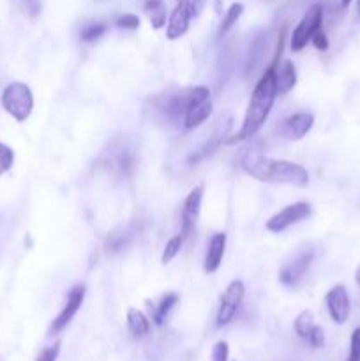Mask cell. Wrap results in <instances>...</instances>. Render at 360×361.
<instances>
[{
    "label": "cell",
    "instance_id": "6da1fadb",
    "mask_svg": "<svg viewBox=\"0 0 360 361\" xmlns=\"http://www.w3.org/2000/svg\"><path fill=\"white\" fill-rule=\"evenodd\" d=\"M277 99V83H276V67H267L260 78L258 85L254 87L253 95H251L249 106H247L246 117H244L242 127L239 129L235 136L228 138L224 143L237 145L240 141H246L258 134L260 129L265 125L269 118L272 106Z\"/></svg>",
    "mask_w": 360,
    "mask_h": 361
},
{
    "label": "cell",
    "instance_id": "7a4b0ae2",
    "mask_svg": "<svg viewBox=\"0 0 360 361\" xmlns=\"http://www.w3.org/2000/svg\"><path fill=\"white\" fill-rule=\"evenodd\" d=\"M239 164L249 177L267 184H285L293 187H306L309 184V173L304 166L265 157L260 152H246Z\"/></svg>",
    "mask_w": 360,
    "mask_h": 361
},
{
    "label": "cell",
    "instance_id": "3957f363",
    "mask_svg": "<svg viewBox=\"0 0 360 361\" xmlns=\"http://www.w3.org/2000/svg\"><path fill=\"white\" fill-rule=\"evenodd\" d=\"M0 104L6 113L11 115L16 122H25L29 120L34 109V94L25 83L13 81L2 92Z\"/></svg>",
    "mask_w": 360,
    "mask_h": 361
},
{
    "label": "cell",
    "instance_id": "277c9868",
    "mask_svg": "<svg viewBox=\"0 0 360 361\" xmlns=\"http://www.w3.org/2000/svg\"><path fill=\"white\" fill-rule=\"evenodd\" d=\"M323 16H325V11H323L322 4H315L307 9L304 18L300 19L299 25L295 26L292 39H290L292 51L295 53L302 51V49L307 46V42H311L313 35L323 29Z\"/></svg>",
    "mask_w": 360,
    "mask_h": 361
},
{
    "label": "cell",
    "instance_id": "5b68a950",
    "mask_svg": "<svg viewBox=\"0 0 360 361\" xmlns=\"http://www.w3.org/2000/svg\"><path fill=\"white\" fill-rule=\"evenodd\" d=\"M244 294H246V286H244L242 280H233V282L228 284L224 293L221 294L219 310H217L216 317L217 328L228 326L231 321L235 319L237 310H239L240 303L244 300Z\"/></svg>",
    "mask_w": 360,
    "mask_h": 361
},
{
    "label": "cell",
    "instance_id": "8992f818",
    "mask_svg": "<svg viewBox=\"0 0 360 361\" xmlns=\"http://www.w3.org/2000/svg\"><path fill=\"white\" fill-rule=\"evenodd\" d=\"M311 214H313L311 204L299 201V203L288 204V207H285L281 211H277L276 215H272V217L267 220L265 227L270 231V233H283V231H286L288 227L299 224V222L304 220V218L311 217Z\"/></svg>",
    "mask_w": 360,
    "mask_h": 361
},
{
    "label": "cell",
    "instance_id": "52a82bcc",
    "mask_svg": "<svg viewBox=\"0 0 360 361\" xmlns=\"http://www.w3.org/2000/svg\"><path fill=\"white\" fill-rule=\"evenodd\" d=\"M85 293H87V287L84 284H78V286L71 287L68 293V301H65L64 309L61 310L57 317L52 323V328H49V335H55V333H61L64 328H68V324L71 323L72 317L78 314V310L81 309L85 300Z\"/></svg>",
    "mask_w": 360,
    "mask_h": 361
},
{
    "label": "cell",
    "instance_id": "ba28073f",
    "mask_svg": "<svg viewBox=\"0 0 360 361\" xmlns=\"http://www.w3.org/2000/svg\"><path fill=\"white\" fill-rule=\"evenodd\" d=\"M327 310H329L330 319L336 324H345L348 321L350 314H352V301H350V294L345 286L338 284L327 293L325 296Z\"/></svg>",
    "mask_w": 360,
    "mask_h": 361
},
{
    "label": "cell",
    "instance_id": "9c48e42d",
    "mask_svg": "<svg viewBox=\"0 0 360 361\" xmlns=\"http://www.w3.org/2000/svg\"><path fill=\"white\" fill-rule=\"evenodd\" d=\"M203 185H198L193 191L187 194L186 201H184L182 207V230L180 234L184 236V240L191 238L194 227H196V222L200 218L201 211V201H203Z\"/></svg>",
    "mask_w": 360,
    "mask_h": 361
},
{
    "label": "cell",
    "instance_id": "30bf717a",
    "mask_svg": "<svg viewBox=\"0 0 360 361\" xmlns=\"http://www.w3.org/2000/svg\"><path fill=\"white\" fill-rule=\"evenodd\" d=\"M313 257H315V252H313L311 248L297 254L290 263H286L285 266L281 268L279 271L281 282L285 284V286H295V284H299L300 280L304 279L306 271L309 270V266H311Z\"/></svg>",
    "mask_w": 360,
    "mask_h": 361
},
{
    "label": "cell",
    "instance_id": "8fae6325",
    "mask_svg": "<svg viewBox=\"0 0 360 361\" xmlns=\"http://www.w3.org/2000/svg\"><path fill=\"white\" fill-rule=\"evenodd\" d=\"M231 122H233V120H231V117H226L224 120L219 122V125L216 127V131L212 132V136H210L209 140L205 141L203 147H200L196 152H194L193 155H191L189 164H198V162H201L203 159L210 157V155H212L214 152H216L217 148H219L221 145L226 141L224 138H226L228 131H230Z\"/></svg>",
    "mask_w": 360,
    "mask_h": 361
},
{
    "label": "cell",
    "instance_id": "7c38bea8",
    "mask_svg": "<svg viewBox=\"0 0 360 361\" xmlns=\"http://www.w3.org/2000/svg\"><path fill=\"white\" fill-rule=\"evenodd\" d=\"M189 8H187V2H177L173 11L170 13V18H168L166 25V39L170 41H177V39L182 38L187 31H189Z\"/></svg>",
    "mask_w": 360,
    "mask_h": 361
},
{
    "label": "cell",
    "instance_id": "4fadbf2b",
    "mask_svg": "<svg viewBox=\"0 0 360 361\" xmlns=\"http://www.w3.org/2000/svg\"><path fill=\"white\" fill-rule=\"evenodd\" d=\"M224 250H226V233H216L207 245V254H205L203 261L205 273H216L219 270Z\"/></svg>",
    "mask_w": 360,
    "mask_h": 361
},
{
    "label": "cell",
    "instance_id": "5bb4252c",
    "mask_svg": "<svg viewBox=\"0 0 360 361\" xmlns=\"http://www.w3.org/2000/svg\"><path fill=\"white\" fill-rule=\"evenodd\" d=\"M315 125V117L307 111H300V113L292 115L285 120V134L288 140L300 141L304 136L309 134V131Z\"/></svg>",
    "mask_w": 360,
    "mask_h": 361
},
{
    "label": "cell",
    "instance_id": "9a60e30c",
    "mask_svg": "<svg viewBox=\"0 0 360 361\" xmlns=\"http://www.w3.org/2000/svg\"><path fill=\"white\" fill-rule=\"evenodd\" d=\"M212 102L209 101H203V102H198V104H191L189 108L186 109V113H184L182 118V124L186 131H194V129L200 127L201 124L209 120L210 115H212Z\"/></svg>",
    "mask_w": 360,
    "mask_h": 361
},
{
    "label": "cell",
    "instance_id": "2e32d148",
    "mask_svg": "<svg viewBox=\"0 0 360 361\" xmlns=\"http://www.w3.org/2000/svg\"><path fill=\"white\" fill-rule=\"evenodd\" d=\"M277 95H285L297 85V67L293 61H283L276 67Z\"/></svg>",
    "mask_w": 360,
    "mask_h": 361
},
{
    "label": "cell",
    "instance_id": "e0dca14e",
    "mask_svg": "<svg viewBox=\"0 0 360 361\" xmlns=\"http://www.w3.org/2000/svg\"><path fill=\"white\" fill-rule=\"evenodd\" d=\"M180 296L177 293H166L161 296V300L157 303H152V301H147L148 305V310H150V317L154 321V324L157 326H163L164 321H166L168 314L173 310L175 305L178 303Z\"/></svg>",
    "mask_w": 360,
    "mask_h": 361
},
{
    "label": "cell",
    "instance_id": "ac0fdd59",
    "mask_svg": "<svg viewBox=\"0 0 360 361\" xmlns=\"http://www.w3.org/2000/svg\"><path fill=\"white\" fill-rule=\"evenodd\" d=\"M125 323H127V328H130V331L136 337V339H143V337H147L152 330L150 319H148L141 310L134 309V307H130V309H127V314H125Z\"/></svg>",
    "mask_w": 360,
    "mask_h": 361
},
{
    "label": "cell",
    "instance_id": "d6986e66",
    "mask_svg": "<svg viewBox=\"0 0 360 361\" xmlns=\"http://www.w3.org/2000/svg\"><path fill=\"white\" fill-rule=\"evenodd\" d=\"M133 238L134 230L131 226L117 227V230L111 231V233L108 234L107 241H104V248H107L108 254H117L120 252V250H124Z\"/></svg>",
    "mask_w": 360,
    "mask_h": 361
},
{
    "label": "cell",
    "instance_id": "ffe728a7",
    "mask_svg": "<svg viewBox=\"0 0 360 361\" xmlns=\"http://www.w3.org/2000/svg\"><path fill=\"white\" fill-rule=\"evenodd\" d=\"M111 170L118 175V177H130L134 171V155L133 152L127 148H120L117 154L111 159Z\"/></svg>",
    "mask_w": 360,
    "mask_h": 361
},
{
    "label": "cell",
    "instance_id": "44dd1931",
    "mask_svg": "<svg viewBox=\"0 0 360 361\" xmlns=\"http://www.w3.org/2000/svg\"><path fill=\"white\" fill-rule=\"evenodd\" d=\"M145 11L150 16V23L156 31H159V29H163V26L166 25L168 11L163 0H147Z\"/></svg>",
    "mask_w": 360,
    "mask_h": 361
},
{
    "label": "cell",
    "instance_id": "7402d4cb",
    "mask_svg": "<svg viewBox=\"0 0 360 361\" xmlns=\"http://www.w3.org/2000/svg\"><path fill=\"white\" fill-rule=\"evenodd\" d=\"M244 13V6L239 4V2H235V4H231L230 8H228V11L224 13L223 19H221V25H219V35H224L228 34V32L233 29V26L237 25V22H239V18L242 16Z\"/></svg>",
    "mask_w": 360,
    "mask_h": 361
},
{
    "label": "cell",
    "instance_id": "603a6c76",
    "mask_svg": "<svg viewBox=\"0 0 360 361\" xmlns=\"http://www.w3.org/2000/svg\"><path fill=\"white\" fill-rule=\"evenodd\" d=\"M313 328H315V317H313V314L309 312V310H302V312L295 317V321H293V330H295L297 335L304 340H307V337H309Z\"/></svg>",
    "mask_w": 360,
    "mask_h": 361
},
{
    "label": "cell",
    "instance_id": "cb8c5ba5",
    "mask_svg": "<svg viewBox=\"0 0 360 361\" xmlns=\"http://www.w3.org/2000/svg\"><path fill=\"white\" fill-rule=\"evenodd\" d=\"M184 241L186 240H184L182 234H177V236H173L171 240H168L166 247H164V250H163V256H161V263L163 264L171 263V261L178 256V252H180V248H182Z\"/></svg>",
    "mask_w": 360,
    "mask_h": 361
},
{
    "label": "cell",
    "instance_id": "d4e9b609",
    "mask_svg": "<svg viewBox=\"0 0 360 361\" xmlns=\"http://www.w3.org/2000/svg\"><path fill=\"white\" fill-rule=\"evenodd\" d=\"M108 26L107 23H91V25H87L84 29V31L80 32V39L84 42H94L97 41V39H101L102 35L107 34Z\"/></svg>",
    "mask_w": 360,
    "mask_h": 361
},
{
    "label": "cell",
    "instance_id": "484cf974",
    "mask_svg": "<svg viewBox=\"0 0 360 361\" xmlns=\"http://www.w3.org/2000/svg\"><path fill=\"white\" fill-rule=\"evenodd\" d=\"M15 164V152L6 143H0V177L8 173Z\"/></svg>",
    "mask_w": 360,
    "mask_h": 361
},
{
    "label": "cell",
    "instance_id": "4316f807",
    "mask_svg": "<svg viewBox=\"0 0 360 361\" xmlns=\"http://www.w3.org/2000/svg\"><path fill=\"white\" fill-rule=\"evenodd\" d=\"M140 18H138L136 15H133V13H124V15L118 16L115 25H117L118 29H124V31H138V29H140Z\"/></svg>",
    "mask_w": 360,
    "mask_h": 361
},
{
    "label": "cell",
    "instance_id": "83f0119b",
    "mask_svg": "<svg viewBox=\"0 0 360 361\" xmlns=\"http://www.w3.org/2000/svg\"><path fill=\"white\" fill-rule=\"evenodd\" d=\"M348 361H360V328H355L350 339Z\"/></svg>",
    "mask_w": 360,
    "mask_h": 361
},
{
    "label": "cell",
    "instance_id": "f1b7e54d",
    "mask_svg": "<svg viewBox=\"0 0 360 361\" xmlns=\"http://www.w3.org/2000/svg\"><path fill=\"white\" fill-rule=\"evenodd\" d=\"M307 342L311 344L315 349H320V347L325 346V331H323L322 326H316L311 330L309 337H307Z\"/></svg>",
    "mask_w": 360,
    "mask_h": 361
},
{
    "label": "cell",
    "instance_id": "f546056e",
    "mask_svg": "<svg viewBox=\"0 0 360 361\" xmlns=\"http://www.w3.org/2000/svg\"><path fill=\"white\" fill-rule=\"evenodd\" d=\"M58 353H61V342H55L54 346L45 347V349L39 353L38 360L36 361H57Z\"/></svg>",
    "mask_w": 360,
    "mask_h": 361
},
{
    "label": "cell",
    "instance_id": "4dcf8cb0",
    "mask_svg": "<svg viewBox=\"0 0 360 361\" xmlns=\"http://www.w3.org/2000/svg\"><path fill=\"white\" fill-rule=\"evenodd\" d=\"M230 358V346L224 340L217 342L212 349V361H228Z\"/></svg>",
    "mask_w": 360,
    "mask_h": 361
},
{
    "label": "cell",
    "instance_id": "1f68e13d",
    "mask_svg": "<svg viewBox=\"0 0 360 361\" xmlns=\"http://www.w3.org/2000/svg\"><path fill=\"white\" fill-rule=\"evenodd\" d=\"M311 42L315 45V48L318 49V51H327V49H329V38H327V34L323 32V29L313 35Z\"/></svg>",
    "mask_w": 360,
    "mask_h": 361
},
{
    "label": "cell",
    "instance_id": "d6a6232c",
    "mask_svg": "<svg viewBox=\"0 0 360 361\" xmlns=\"http://www.w3.org/2000/svg\"><path fill=\"white\" fill-rule=\"evenodd\" d=\"M187 8H189L191 18H198L205 8V0H189V2H187Z\"/></svg>",
    "mask_w": 360,
    "mask_h": 361
},
{
    "label": "cell",
    "instance_id": "836d02e7",
    "mask_svg": "<svg viewBox=\"0 0 360 361\" xmlns=\"http://www.w3.org/2000/svg\"><path fill=\"white\" fill-rule=\"evenodd\" d=\"M22 2V6L25 8V11L29 13V15H38L39 9H41V6H39V0H19Z\"/></svg>",
    "mask_w": 360,
    "mask_h": 361
},
{
    "label": "cell",
    "instance_id": "e575fe53",
    "mask_svg": "<svg viewBox=\"0 0 360 361\" xmlns=\"http://www.w3.org/2000/svg\"><path fill=\"white\" fill-rule=\"evenodd\" d=\"M350 4H352V0H341V9H346Z\"/></svg>",
    "mask_w": 360,
    "mask_h": 361
},
{
    "label": "cell",
    "instance_id": "d590c367",
    "mask_svg": "<svg viewBox=\"0 0 360 361\" xmlns=\"http://www.w3.org/2000/svg\"><path fill=\"white\" fill-rule=\"evenodd\" d=\"M355 280H357V284L360 286V266L357 268V271H355Z\"/></svg>",
    "mask_w": 360,
    "mask_h": 361
},
{
    "label": "cell",
    "instance_id": "8d00e7d4",
    "mask_svg": "<svg viewBox=\"0 0 360 361\" xmlns=\"http://www.w3.org/2000/svg\"><path fill=\"white\" fill-rule=\"evenodd\" d=\"M357 19L360 22V0H357Z\"/></svg>",
    "mask_w": 360,
    "mask_h": 361
},
{
    "label": "cell",
    "instance_id": "74e56055",
    "mask_svg": "<svg viewBox=\"0 0 360 361\" xmlns=\"http://www.w3.org/2000/svg\"><path fill=\"white\" fill-rule=\"evenodd\" d=\"M177 2H189V0H177Z\"/></svg>",
    "mask_w": 360,
    "mask_h": 361
}]
</instances>
